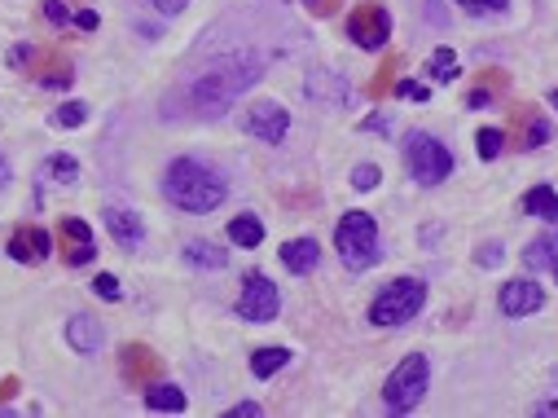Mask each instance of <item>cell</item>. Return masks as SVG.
<instances>
[{
  "mask_svg": "<svg viewBox=\"0 0 558 418\" xmlns=\"http://www.w3.org/2000/svg\"><path fill=\"white\" fill-rule=\"evenodd\" d=\"M255 80H260V58H247V53L220 58V62H211L203 75L189 80V88L181 93V106H189L203 119H220Z\"/></svg>",
  "mask_w": 558,
  "mask_h": 418,
  "instance_id": "1",
  "label": "cell"
},
{
  "mask_svg": "<svg viewBox=\"0 0 558 418\" xmlns=\"http://www.w3.org/2000/svg\"><path fill=\"white\" fill-rule=\"evenodd\" d=\"M163 198L189 216H207V212H216V207H225L229 181H225V172L211 168L207 159L181 154V159H172L163 168Z\"/></svg>",
  "mask_w": 558,
  "mask_h": 418,
  "instance_id": "2",
  "label": "cell"
},
{
  "mask_svg": "<svg viewBox=\"0 0 558 418\" xmlns=\"http://www.w3.org/2000/svg\"><path fill=\"white\" fill-rule=\"evenodd\" d=\"M427 308V282L422 278H409V273H400L383 286V291L370 300V326L378 330H396V326H409L414 317Z\"/></svg>",
  "mask_w": 558,
  "mask_h": 418,
  "instance_id": "3",
  "label": "cell"
},
{
  "mask_svg": "<svg viewBox=\"0 0 558 418\" xmlns=\"http://www.w3.org/2000/svg\"><path fill=\"white\" fill-rule=\"evenodd\" d=\"M334 251H339L343 269L361 273V269H374L383 247H378V220L370 212H343L339 225H334Z\"/></svg>",
  "mask_w": 558,
  "mask_h": 418,
  "instance_id": "4",
  "label": "cell"
},
{
  "mask_svg": "<svg viewBox=\"0 0 558 418\" xmlns=\"http://www.w3.org/2000/svg\"><path fill=\"white\" fill-rule=\"evenodd\" d=\"M427 383H431V361L422 357V352L400 357V366L387 374V383H383L387 414H414L422 405V396H427Z\"/></svg>",
  "mask_w": 558,
  "mask_h": 418,
  "instance_id": "5",
  "label": "cell"
},
{
  "mask_svg": "<svg viewBox=\"0 0 558 418\" xmlns=\"http://www.w3.org/2000/svg\"><path fill=\"white\" fill-rule=\"evenodd\" d=\"M405 168H409V176H414L418 185H440V181H449L453 176V168H457V159H453V150L444 146L440 137H431V132H422V128H414L405 137Z\"/></svg>",
  "mask_w": 558,
  "mask_h": 418,
  "instance_id": "6",
  "label": "cell"
},
{
  "mask_svg": "<svg viewBox=\"0 0 558 418\" xmlns=\"http://www.w3.org/2000/svg\"><path fill=\"white\" fill-rule=\"evenodd\" d=\"M277 313H282V291H277L264 269H251L238 291V317L251 326H269L277 322Z\"/></svg>",
  "mask_w": 558,
  "mask_h": 418,
  "instance_id": "7",
  "label": "cell"
},
{
  "mask_svg": "<svg viewBox=\"0 0 558 418\" xmlns=\"http://www.w3.org/2000/svg\"><path fill=\"white\" fill-rule=\"evenodd\" d=\"M348 40L365 53H378L387 40H392V14H387L378 0H361V5L348 14Z\"/></svg>",
  "mask_w": 558,
  "mask_h": 418,
  "instance_id": "8",
  "label": "cell"
},
{
  "mask_svg": "<svg viewBox=\"0 0 558 418\" xmlns=\"http://www.w3.org/2000/svg\"><path fill=\"white\" fill-rule=\"evenodd\" d=\"M242 132L255 141H264V146H282L286 132H290V110L277 106V102H255L247 110V119H242Z\"/></svg>",
  "mask_w": 558,
  "mask_h": 418,
  "instance_id": "9",
  "label": "cell"
},
{
  "mask_svg": "<svg viewBox=\"0 0 558 418\" xmlns=\"http://www.w3.org/2000/svg\"><path fill=\"white\" fill-rule=\"evenodd\" d=\"M550 137H554V124L537 106H519L515 115H510L506 141H515V150H541V146H550Z\"/></svg>",
  "mask_w": 558,
  "mask_h": 418,
  "instance_id": "10",
  "label": "cell"
},
{
  "mask_svg": "<svg viewBox=\"0 0 558 418\" xmlns=\"http://www.w3.org/2000/svg\"><path fill=\"white\" fill-rule=\"evenodd\" d=\"M58 238H62V260L71 264V269H84V264L97 260V242H93V229H88V220L62 216L58 220Z\"/></svg>",
  "mask_w": 558,
  "mask_h": 418,
  "instance_id": "11",
  "label": "cell"
},
{
  "mask_svg": "<svg viewBox=\"0 0 558 418\" xmlns=\"http://www.w3.org/2000/svg\"><path fill=\"white\" fill-rule=\"evenodd\" d=\"M497 308L506 317H532V313H541V308H545L541 282L537 278H510L506 286H501V295H497Z\"/></svg>",
  "mask_w": 558,
  "mask_h": 418,
  "instance_id": "12",
  "label": "cell"
},
{
  "mask_svg": "<svg viewBox=\"0 0 558 418\" xmlns=\"http://www.w3.org/2000/svg\"><path fill=\"white\" fill-rule=\"evenodd\" d=\"M5 251H9V260H18V264H44L53 256V234L44 225H18L14 234H9Z\"/></svg>",
  "mask_w": 558,
  "mask_h": 418,
  "instance_id": "13",
  "label": "cell"
},
{
  "mask_svg": "<svg viewBox=\"0 0 558 418\" xmlns=\"http://www.w3.org/2000/svg\"><path fill=\"white\" fill-rule=\"evenodd\" d=\"M66 344L80 352V357H97L102 344H106V330L93 313H75L71 322H66Z\"/></svg>",
  "mask_w": 558,
  "mask_h": 418,
  "instance_id": "14",
  "label": "cell"
},
{
  "mask_svg": "<svg viewBox=\"0 0 558 418\" xmlns=\"http://www.w3.org/2000/svg\"><path fill=\"white\" fill-rule=\"evenodd\" d=\"M277 256H282V269L295 273V278H304V273H312L321 264V242L317 238H286L282 247H277Z\"/></svg>",
  "mask_w": 558,
  "mask_h": 418,
  "instance_id": "15",
  "label": "cell"
},
{
  "mask_svg": "<svg viewBox=\"0 0 558 418\" xmlns=\"http://www.w3.org/2000/svg\"><path fill=\"white\" fill-rule=\"evenodd\" d=\"M102 216H106L110 238H115L124 251H137L141 242H145V225H141V216H137V212H128V207H106Z\"/></svg>",
  "mask_w": 558,
  "mask_h": 418,
  "instance_id": "16",
  "label": "cell"
},
{
  "mask_svg": "<svg viewBox=\"0 0 558 418\" xmlns=\"http://www.w3.org/2000/svg\"><path fill=\"white\" fill-rule=\"evenodd\" d=\"M119 370H124V379L132 383V388H145V383L159 379V357L141 344H128L124 357H119Z\"/></svg>",
  "mask_w": 558,
  "mask_h": 418,
  "instance_id": "17",
  "label": "cell"
},
{
  "mask_svg": "<svg viewBox=\"0 0 558 418\" xmlns=\"http://www.w3.org/2000/svg\"><path fill=\"white\" fill-rule=\"evenodd\" d=\"M145 405H150L154 414H181L189 401H185V392L176 388V383H159V379H154V383H145Z\"/></svg>",
  "mask_w": 558,
  "mask_h": 418,
  "instance_id": "18",
  "label": "cell"
},
{
  "mask_svg": "<svg viewBox=\"0 0 558 418\" xmlns=\"http://www.w3.org/2000/svg\"><path fill=\"white\" fill-rule=\"evenodd\" d=\"M225 234H229L233 247L255 251V247L264 242V220L255 216V212H242V216H233V220H229V229H225Z\"/></svg>",
  "mask_w": 558,
  "mask_h": 418,
  "instance_id": "19",
  "label": "cell"
},
{
  "mask_svg": "<svg viewBox=\"0 0 558 418\" xmlns=\"http://www.w3.org/2000/svg\"><path fill=\"white\" fill-rule=\"evenodd\" d=\"M185 260L194 264V269H211V273H220L229 264V251L225 247H216L211 238H194V242H185Z\"/></svg>",
  "mask_w": 558,
  "mask_h": 418,
  "instance_id": "20",
  "label": "cell"
},
{
  "mask_svg": "<svg viewBox=\"0 0 558 418\" xmlns=\"http://www.w3.org/2000/svg\"><path fill=\"white\" fill-rule=\"evenodd\" d=\"M523 212L545 220V225H554L558 220V190L554 185H532V190L523 194Z\"/></svg>",
  "mask_w": 558,
  "mask_h": 418,
  "instance_id": "21",
  "label": "cell"
},
{
  "mask_svg": "<svg viewBox=\"0 0 558 418\" xmlns=\"http://www.w3.org/2000/svg\"><path fill=\"white\" fill-rule=\"evenodd\" d=\"M554 264H558V234H541V238H532L528 242V251H523V269H550L554 273Z\"/></svg>",
  "mask_w": 558,
  "mask_h": 418,
  "instance_id": "22",
  "label": "cell"
},
{
  "mask_svg": "<svg viewBox=\"0 0 558 418\" xmlns=\"http://www.w3.org/2000/svg\"><path fill=\"white\" fill-rule=\"evenodd\" d=\"M286 361H290V352L282 344H264V348L251 352V374H255V379H273Z\"/></svg>",
  "mask_w": 558,
  "mask_h": 418,
  "instance_id": "23",
  "label": "cell"
},
{
  "mask_svg": "<svg viewBox=\"0 0 558 418\" xmlns=\"http://www.w3.org/2000/svg\"><path fill=\"white\" fill-rule=\"evenodd\" d=\"M427 75L435 84H453L457 75H462V66H457V53L449 49V44H440V49L431 53V62H427Z\"/></svg>",
  "mask_w": 558,
  "mask_h": 418,
  "instance_id": "24",
  "label": "cell"
},
{
  "mask_svg": "<svg viewBox=\"0 0 558 418\" xmlns=\"http://www.w3.org/2000/svg\"><path fill=\"white\" fill-rule=\"evenodd\" d=\"M44 176H53L58 185H75L80 181V159H71V154H49V159H44Z\"/></svg>",
  "mask_w": 558,
  "mask_h": 418,
  "instance_id": "25",
  "label": "cell"
},
{
  "mask_svg": "<svg viewBox=\"0 0 558 418\" xmlns=\"http://www.w3.org/2000/svg\"><path fill=\"white\" fill-rule=\"evenodd\" d=\"M475 150H479V159L484 163L501 159V150H506V128H479L475 132Z\"/></svg>",
  "mask_w": 558,
  "mask_h": 418,
  "instance_id": "26",
  "label": "cell"
},
{
  "mask_svg": "<svg viewBox=\"0 0 558 418\" xmlns=\"http://www.w3.org/2000/svg\"><path fill=\"white\" fill-rule=\"evenodd\" d=\"M49 124L53 128H84L88 124V102H62L49 115Z\"/></svg>",
  "mask_w": 558,
  "mask_h": 418,
  "instance_id": "27",
  "label": "cell"
},
{
  "mask_svg": "<svg viewBox=\"0 0 558 418\" xmlns=\"http://www.w3.org/2000/svg\"><path fill=\"white\" fill-rule=\"evenodd\" d=\"M36 62H40V49H36V44H14V49H9V66H14V71L36 75Z\"/></svg>",
  "mask_w": 558,
  "mask_h": 418,
  "instance_id": "28",
  "label": "cell"
},
{
  "mask_svg": "<svg viewBox=\"0 0 558 418\" xmlns=\"http://www.w3.org/2000/svg\"><path fill=\"white\" fill-rule=\"evenodd\" d=\"M93 295H97V300H106V304H119V300H124V286H119L115 273H97V278H93Z\"/></svg>",
  "mask_w": 558,
  "mask_h": 418,
  "instance_id": "29",
  "label": "cell"
},
{
  "mask_svg": "<svg viewBox=\"0 0 558 418\" xmlns=\"http://www.w3.org/2000/svg\"><path fill=\"white\" fill-rule=\"evenodd\" d=\"M378 181H383V172H378L374 163H356L352 168V190L370 194V190H378Z\"/></svg>",
  "mask_w": 558,
  "mask_h": 418,
  "instance_id": "30",
  "label": "cell"
},
{
  "mask_svg": "<svg viewBox=\"0 0 558 418\" xmlns=\"http://www.w3.org/2000/svg\"><path fill=\"white\" fill-rule=\"evenodd\" d=\"M457 5H462L471 18H488V14H506L510 0H457Z\"/></svg>",
  "mask_w": 558,
  "mask_h": 418,
  "instance_id": "31",
  "label": "cell"
},
{
  "mask_svg": "<svg viewBox=\"0 0 558 418\" xmlns=\"http://www.w3.org/2000/svg\"><path fill=\"white\" fill-rule=\"evenodd\" d=\"M396 97H405V102H431V84L400 80V84H396Z\"/></svg>",
  "mask_w": 558,
  "mask_h": 418,
  "instance_id": "32",
  "label": "cell"
},
{
  "mask_svg": "<svg viewBox=\"0 0 558 418\" xmlns=\"http://www.w3.org/2000/svg\"><path fill=\"white\" fill-rule=\"evenodd\" d=\"M501 260H506V256H501V242H484V247L475 251V264H479V269H497Z\"/></svg>",
  "mask_w": 558,
  "mask_h": 418,
  "instance_id": "33",
  "label": "cell"
},
{
  "mask_svg": "<svg viewBox=\"0 0 558 418\" xmlns=\"http://www.w3.org/2000/svg\"><path fill=\"white\" fill-rule=\"evenodd\" d=\"M44 18H49L53 27H71V9H66L62 0H44Z\"/></svg>",
  "mask_w": 558,
  "mask_h": 418,
  "instance_id": "34",
  "label": "cell"
},
{
  "mask_svg": "<svg viewBox=\"0 0 558 418\" xmlns=\"http://www.w3.org/2000/svg\"><path fill=\"white\" fill-rule=\"evenodd\" d=\"M299 5H304V9H308V14H312V18H330V14H334V9H339V5H343V0H299Z\"/></svg>",
  "mask_w": 558,
  "mask_h": 418,
  "instance_id": "35",
  "label": "cell"
},
{
  "mask_svg": "<svg viewBox=\"0 0 558 418\" xmlns=\"http://www.w3.org/2000/svg\"><path fill=\"white\" fill-rule=\"evenodd\" d=\"M493 88H471V93H466V106H471V110H488V106H493Z\"/></svg>",
  "mask_w": 558,
  "mask_h": 418,
  "instance_id": "36",
  "label": "cell"
},
{
  "mask_svg": "<svg viewBox=\"0 0 558 418\" xmlns=\"http://www.w3.org/2000/svg\"><path fill=\"white\" fill-rule=\"evenodd\" d=\"M97 22H102V18H97L93 9H75V14H71V27L75 31H97Z\"/></svg>",
  "mask_w": 558,
  "mask_h": 418,
  "instance_id": "37",
  "label": "cell"
},
{
  "mask_svg": "<svg viewBox=\"0 0 558 418\" xmlns=\"http://www.w3.org/2000/svg\"><path fill=\"white\" fill-rule=\"evenodd\" d=\"M255 414H264L260 401H238V405L229 410V418H255Z\"/></svg>",
  "mask_w": 558,
  "mask_h": 418,
  "instance_id": "38",
  "label": "cell"
},
{
  "mask_svg": "<svg viewBox=\"0 0 558 418\" xmlns=\"http://www.w3.org/2000/svg\"><path fill=\"white\" fill-rule=\"evenodd\" d=\"M150 5L159 9V14H167V18H172V14H181V9L189 5V0H150Z\"/></svg>",
  "mask_w": 558,
  "mask_h": 418,
  "instance_id": "39",
  "label": "cell"
},
{
  "mask_svg": "<svg viewBox=\"0 0 558 418\" xmlns=\"http://www.w3.org/2000/svg\"><path fill=\"white\" fill-rule=\"evenodd\" d=\"M427 18L435 22V27H444V22H449V14H444V0H427Z\"/></svg>",
  "mask_w": 558,
  "mask_h": 418,
  "instance_id": "40",
  "label": "cell"
},
{
  "mask_svg": "<svg viewBox=\"0 0 558 418\" xmlns=\"http://www.w3.org/2000/svg\"><path fill=\"white\" fill-rule=\"evenodd\" d=\"M361 128H365V132H383V137H387V132H392V124H387L383 115H370V119H361Z\"/></svg>",
  "mask_w": 558,
  "mask_h": 418,
  "instance_id": "41",
  "label": "cell"
},
{
  "mask_svg": "<svg viewBox=\"0 0 558 418\" xmlns=\"http://www.w3.org/2000/svg\"><path fill=\"white\" fill-rule=\"evenodd\" d=\"M532 414H541V418H558V396H550V401H537V405H532Z\"/></svg>",
  "mask_w": 558,
  "mask_h": 418,
  "instance_id": "42",
  "label": "cell"
},
{
  "mask_svg": "<svg viewBox=\"0 0 558 418\" xmlns=\"http://www.w3.org/2000/svg\"><path fill=\"white\" fill-rule=\"evenodd\" d=\"M9 185V163H5V154H0V190Z\"/></svg>",
  "mask_w": 558,
  "mask_h": 418,
  "instance_id": "43",
  "label": "cell"
},
{
  "mask_svg": "<svg viewBox=\"0 0 558 418\" xmlns=\"http://www.w3.org/2000/svg\"><path fill=\"white\" fill-rule=\"evenodd\" d=\"M550 106H554V110H558V88H554V93H550Z\"/></svg>",
  "mask_w": 558,
  "mask_h": 418,
  "instance_id": "44",
  "label": "cell"
},
{
  "mask_svg": "<svg viewBox=\"0 0 558 418\" xmlns=\"http://www.w3.org/2000/svg\"><path fill=\"white\" fill-rule=\"evenodd\" d=\"M554 278H558V264H554Z\"/></svg>",
  "mask_w": 558,
  "mask_h": 418,
  "instance_id": "45",
  "label": "cell"
}]
</instances>
